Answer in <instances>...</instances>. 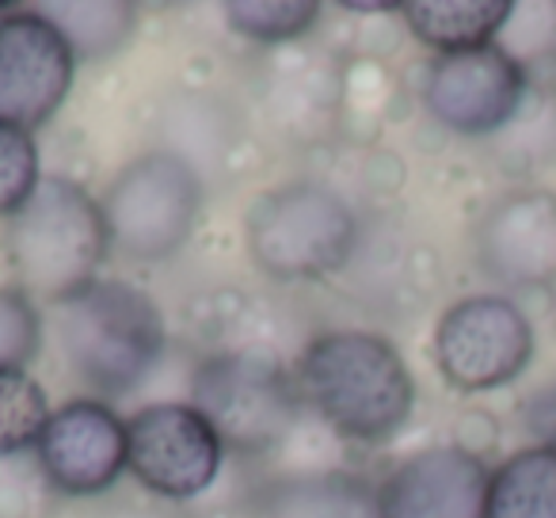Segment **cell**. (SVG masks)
I'll list each match as a JSON object with an SVG mask.
<instances>
[{"instance_id": "cell-1", "label": "cell", "mask_w": 556, "mask_h": 518, "mask_svg": "<svg viewBox=\"0 0 556 518\" xmlns=\"http://www.w3.org/2000/svg\"><path fill=\"white\" fill-rule=\"evenodd\" d=\"M298 389L336 434L363 446L393 439L416 408V381L401 351L358 328L317 336L298 366Z\"/></svg>"}, {"instance_id": "cell-2", "label": "cell", "mask_w": 556, "mask_h": 518, "mask_svg": "<svg viewBox=\"0 0 556 518\" xmlns=\"http://www.w3.org/2000/svg\"><path fill=\"white\" fill-rule=\"evenodd\" d=\"M54 317L65 363L96 393H130L164 351L161 309L134 282L96 279L92 287L58 302Z\"/></svg>"}, {"instance_id": "cell-3", "label": "cell", "mask_w": 556, "mask_h": 518, "mask_svg": "<svg viewBox=\"0 0 556 518\" xmlns=\"http://www.w3.org/2000/svg\"><path fill=\"white\" fill-rule=\"evenodd\" d=\"M9 264L20 290L39 302H65L92 287L103 255L111 252L103 210L73 179L42 176L27 206L9 222Z\"/></svg>"}, {"instance_id": "cell-4", "label": "cell", "mask_w": 556, "mask_h": 518, "mask_svg": "<svg viewBox=\"0 0 556 518\" xmlns=\"http://www.w3.org/2000/svg\"><path fill=\"white\" fill-rule=\"evenodd\" d=\"M248 252L275 279H325L351 260L358 222L325 184H287L248 210Z\"/></svg>"}, {"instance_id": "cell-5", "label": "cell", "mask_w": 556, "mask_h": 518, "mask_svg": "<svg viewBox=\"0 0 556 518\" xmlns=\"http://www.w3.org/2000/svg\"><path fill=\"white\" fill-rule=\"evenodd\" d=\"M191 404L210 419L222 446L237 454H267L294 434L302 419V389L263 351H229L199 366Z\"/></svg>"}, {"instance_id": "cell-6", "label": "cell", "mask_w": 556, "mask_h": 518, "mask_svg": "<svg viewBox=\"0 0 556 518\" xmlns=\"http://www.w3.org/2000/svg\"><path fill=\"white\" fill-rule=\"evenodd\" d=\"M202 206V179L191 161L168 149L138 156L111 179L103 194V225L118 255L138 264L172 260L187 244Z\"/></svg>"}, {"instance_id": "cell-7", "label": "cell", "mask_w": 556, "mask_h": 518, "mask_svg": "<svg viewBox=\"0 0 556 518\" xmlns=\"http://www.w3.org/2000/svg\"><path fill=\"white\" fill-rule=\"evenodd\" d=\"M533 358V325L510 298H462L434 328V363L457 393H492L522 378Z\"/></svg>"}, {"instance_id": "cell-8", "label": "cell", "mask_w": 556, "mask_h": 518, "mask_svg": "<svg viewBox=\"0 0 556 518\" xmlns=\"http://www.w3.org/2000/svg\"><path fill=\"white\" fill-rule=\"evenodd\" d=\"M222 439L194 404H149L126 419V469L172 503L202 495L222 469Z\"/></svg>"}, {"instance_id": "cell-9", "label": "cell", "mask_w": 556, "mask_h": 518, "mask_svg": "<svg viewBox=\"0 0 556 518\" xmlns=\"http://www.w3.org/2000/svg\"><path fill=\"white\" fill-rule=\"evenodd\" d=\"M77 54L39 9L0 16V123L39 130L62 111Z\"/></svg>"}, {"instance_id": "cell-10", "label": "cell", "mask_w": 556, "mask_h": 518, "mask_svg": "<svg viewBox=\"0 0 556 518\" xmlns=\"http://www.w3.org/2000/svg\"><path fill=\"white\" fill-rule=\"evenodd\" d=\"M526 88V65L495 42L469 54L434 58L424 80V103L446 130L488 138L522 111Z\"/></svg>"}, {"instance_id": "cell-11", "label": "cell", "mask_w": 556, "mask_h": 518, "mask_svg": "<svg viewBox=\"0 0 556 518\" xmlns=\"http://www.w3.org/2000/svg\"><path fill=\"white\" fill-rule=\"evenodd\" d=\"M35 457L54 492L100 495L126 469V424L100 401H70L50 412Z\"/></svg>"}, {"instance_id": "cell-12", "label": "cell", "mask_w": 556, "mask_h": 518, "mask_svg": "<svg viewBox=\"0 0 556 518\" xmlns=\"http://www.w3.org/2000/svg\"><path fill=\"white\" fill-rule=\"evenodd\" d=\"M492 469L472 450L442 442L404 457L378 488L381 518H484Z\"/></svg>"}, {"instance_id": "cell-13", "label": "cell", "mask_w": 556, "mask_h": 518, "mask_svg": "<svg viewBox=\"0 0 556 518\" xmlns=\"http://www.w3.org/2000/svg\"><path fill=\"white\" fill-rule=\"evenodd\" d=\"M477 260L503 287L556 282V194L530 187L495 202L477 225Z\"/></svg>"}, {"instance_id": "cell-14", "label": "cell", "mask_w": 556, "mask_h": 518, "mask_svg": "<svg viewBox=\"0 0 556 518\" xmlns=\"http://www.w3.org/2000/svg\"><path fill=\"white\" fill-rule=\"evenodd\" d=\"M401 16L424 47L446 58L495 47L515 16V4L510 0H412L401 4Z\"/></svg>"}, {"instance_id": "cell-15", "label": "cell", "mask_w": 556, "mask_h": 518, "mask_svg": "<svg viewBox=\"0 0 556 518\" xmlns=\"http://www.w3.org/2000/svg\"><path fill=\"white\" fill-rule=\"evenodd\" d=\"M263 518H381L378 488L351 472H305L270 488Z\"/></svg>"}, {"instance_id": "cell-16", "label": "cell", "mask_w": 556, "mask_h": 518, "mask_svg": "<svg viewBox=\"0 0 556 518\" xmlns=\"http://www.w3.org/2000/svg\"><path fill=\"white\" fill-rule=\"evenodd\" d=\"M484 518H556V454L526 446L492 469Z\"/></svg>"}, {"instance_id": "cell-17", "label": "cell", "mask_w": 556, "mask_h": 518, "mask_svg": "<svg viewBox=\"0 0 556 518\" xmlns=\"http://www.w3.org/2000/svg\"><path fill=\"white\" fill-rule=\"evenodd\" d=\"M42 16L65 35L77 58H111L130 42L134 16L130 4L118 0H92V4H42Z\"/></svg>"}, {"instance_id": "cell-18", "label": "cell", "mask_w": 556, "mask_h": 518, "mask_svg": "<svg viewBox=\"0 0 556 518\" xmlns=\"http://www.w3.org/2000/svg\"><path fill=\"white\" fill-rule=\"evenodd\" d=\"M50 419V401L27 370H0V457L39 446Z\"/></svg>"}, {"instance_id": "cell-19", "label": "cell", "mask_w": 556, "mask_h": 518, "mask_svg": "<svg viewBox=\"0 0 556 518\" xmlns=\"http://www.w3.org/2000/svg\"><path fill=\"white\" fill-rule=\"evenodd\" d=\"M320 9L309 0H232L225 4V24L252 42H287L317 24Z\"/></svg>"}, {"instance_id": "cell-20", "label": "cell", "mask_w": 556, "mask_h": 518, "mask_svg": "<svg viewBox=\"0 0 556 518\" xmlns=\"http://www.w3.org/2000/svg\"><path fill=\"white\" fill-rule=\"evenodd\" d=\"M39 184V149H35L31 134L0 123V217L12 222Z\"/></svg>"}, {"instance_id": "cell-21", "label": "cell", "mask_w": 556, "mask_h": 518, "mask_svg": "<svg viewBox=\"0 0 556 518\" xmlns=\"http://www.w3.org/2000/svg\"><path fill=\"white\" fill-rule=\"evenodd\" d=\"M54 495L39 457H0V518H47Z\"/></svg>"}, {"instance_id": "cell-22", "label": "cell", "mask_w": 556, "mask_h": 518, "mask_svg": "<svg viewBox=\"0 0 556 518\" xmlns=\"http://www.w3.org/2000/svg\"><path fill=\"white\" fill-rule=\"evenodd\" d=\"M42 343L39 305L20 287H0V370H24Z\"/></svg>"}, {"instance_id": "cell-23", "label": "cell", "mask_w": 556, "mask_h": 518, "mask_svg": "<svg viewBox=\"0 0 556 518\" xmlns=\"http://www.w3.org/2000/svg\"><path fill=\"white\" fill-rule=\"evenodd\" d=\"M522 424H526V431L533 434L538 446H545L556 454V381L545 389H538V393L526 401Z\"/></svg>"}, {"instance_id": "cell-24", "label": "cell", "mask_w": 556, "mask_h": 518, "mask_svg": "<svg viewBox=\"0 0 556 518\" xmlns=\"http://www.w3.org/2000/svg\"><path fill=\"white\" fill-rule=\"evenodd\" d=\"M103 518H176V515H168V510H161V507H134V503H126V507L111 510V515H103Z\"/></svg>"}, {"instance_id": "cell-25", "label": "cell", "mask_w": 556, "mask_h": 518, "mask_svg": "<svg viewBox=\"0 0 556 518\" xmlns=\"http://www.w3.org/2000/svg\"><path fill=\"white\" fill-rule=\"evenodd\" d=\"M0 16H4V12H0Z\"/></svg>"}]
</instances>
